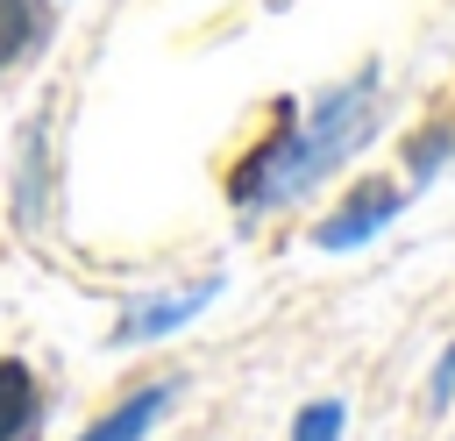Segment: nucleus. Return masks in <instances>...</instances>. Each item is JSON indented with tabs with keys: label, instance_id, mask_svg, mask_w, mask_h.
<instances>
[{
	"label": "nucleus",
	"instance_id": "f257e3e1",
	"mask_svg": "<svg viewBox=\"0 0 455 441\" xmlns=\"http://www.w3.org/2000/svg\"><path fill=\"white\" fill-rule=\"evenodd\" d=\"M363 135H370V78H355V85L327 92V100L313 107V121H306V128H284V135L249 164V178L235 185V192H242V206H249V213H263V206L291 199L299 185H313L320 171H334Z\"/></svg>",
	"mask_w": 455,
	"mask_h": 441
},
{
	"label": "nucleus",
	"instance_id": "f03ea898",
	"mask_svg": "<svg viewBox=\"0 0 455 441\" xmlns=\"http://www.w3.org/2000/svg\"><path fill=\"white\" fill-rule=\"evenodd\" d=\"M398 206H405L398 185H363L341 213H327V220L313 228V249H363L370 235H384V228L398 220Z\"/></svg>",
	"mask_w": 455,
	"mask_h": 441
},
{
	"label": "nucleus",
	"instance_id": "7ed1b4c3",
	"mask_svg": "<svg viewBox=\"0 0 455 441\" xmlns=\"http://www.w3.org/2000/svg\"><path fill=\"white\" fill-rule=\"evenodd\" d=\"M220 299V277H199V285H185V292H171V299H149V306H135L121 327H114V349H142V341H164L171 327H185L199 306H213Z\"/></svg>",
	"mask_w": 455,
	"mask_h": 441
},
{
	"label": "nucleus",
	"instance_id": "20e7f679",
	"mask_svg": "<svg viewBox=\"0 0 455 441\" xmlns=\"http://www.w3.org/2000/svg\"><path fill=\"white\" fill-rule=\"evenodd\" d=\"M43 427V391L28 377V363H0V441H36Z\"/></svg>",
	"mask_w": 455,
	"mask_h": 441
},
{
	"label": "nucleus",
	"instance_id": "39448f33",
	"mask_svg": "<svg viewBox=\"0 0 455 441\" xmlns=\"http://www.w3.org/2000/svg\"><path fill=\"white\" fill-rule=\"evenodd\" d=\"M164 405H171V384H142V391H128L107 420H92L78 441H142V434L156 427V413H164Z\"/></svg>",
	"mask_w": 455,
	"mask_h": 441
},
{
	"label": "nucleus",
	"instance_id": "423d86ee",
	"mask_svg": "<svg viewBox=\"0 0 455 441\" xmlns=\"http://www.w3.org/2000/svg\"><path fill=\"white\" fill-rule=\"evenodd\" d=\"M341 427H348V405H341V398H313V405L291 420V441H341Z\"/></svg>",
	"mask_w": 455,
	"mask_h": 441
},
{
	"label": "nucleus",
	"instance_id": "0eeeda50",
	"mask_svg": "<svg viewBox=\"0 0 455 441\" xmlns=\"http://www.w3.org/2000/svg\"><path fill=\"white\" fill-rule=\"evenodd\" d=\"M28 28H36V7L28 0H0V64L28 43Z\"/></svg>",
	"mask_w": 455,
	"mask_h": 441
},
{
	"label": "nucleus",
	"instance_id": "6e6552de",
	"mask_svg": "<svg viewBox=\"0 0 455 441\" xmlns=\"http://www.w3.org/2000/svg\"><path fill=\"white\" fill-rule=\"evenodd\" d=\"M455 398V341L441 349V363H434V405H448Z\"/></svg>",
	"mask_w": 455,
	"mask_h": 441
}]
</instances>
